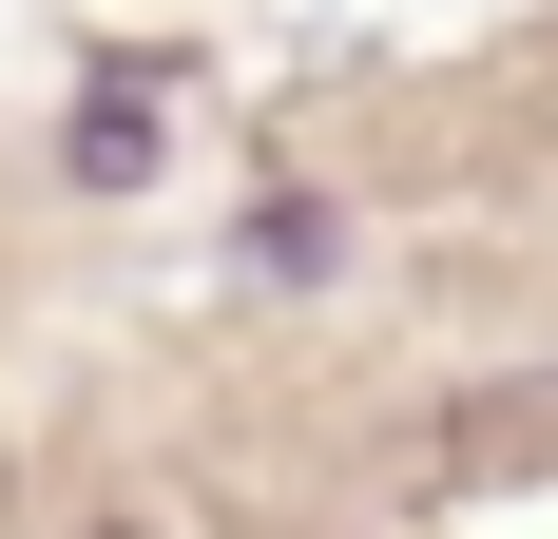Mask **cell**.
<instances>
[{"instance_id":"6da1fadb","label":"cell","mask_w":558,"mask_h":539,"mask_svg":"<svg viewBox=\"0 0 558 539\" xmlns=\"http://www.w3.org/2000/svg\"><path fill=\"white\" fill-rule=\"evenodd\" d=\"M97 539H135V520H97Z\"/></svg>"}]
</instances>
